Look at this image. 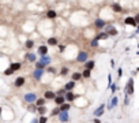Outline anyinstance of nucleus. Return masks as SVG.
Wrapping results in <instances>:
<instances>
[{
  "label": "nucleus",
  "mask_w": 139,
  "mask_h": 123,
  "mask_svg": "<svg viewBox=\"0 0 139 123\" xmlns=\"http://www.w3.org/2000/svg\"><path fill=\"white\" fill-rule=\"evenodd\" d=\"M56 70L55 69H53V67H49V69H48V72H51V74H53V72H55Z\"/></svg>",
  "instance_id": "obj_41"
},
{
  "label": "nucleus",
  "mask_w": 139,
  "mask_h": 123,
  "mask_svg": "<svg viewBox=\"0 0 139 123\" xmlns=\"http://www.w3.org/2000/svg\"><path fill=\"white\" fill-rule=\"evenodd\" d=\"M27 60L30 62V63H32V62H35V55L34 53H29L27 55Z\"/></svg>",
  "instance_id": "obj_28"
},
{
  "label": "nucleus",
  "mask_w": 139,
  "mask_h": 123,
  "mask_svg": "<svg viewBox=\"0 0 139 123\" xmlns=\"http://www.w3.org/2000/svg\"><path fill=\"white\" fill-rule=\"evenodd\" d=\"M55 96H56V93H53V92H51V90L45 92V98H48V100H53Z\"/></svg>",
  "instance_id": "obj_15"
},
{
  "label": "nucleus",
  "mask_w": 139,
  "mask_h": 123,
  "mask_svg": "<svg viewBox=\"0 0 139 123\" xmlns=\"http://www.w3.org/2000/svg\"><path fill=\"white\" fill-rule=\"evenodd\" d=\"M15 86H16V88H21V86H23V83H25V78H23V77H18L16 79H15Z\"/></svg>",
  "instance_id": "obj_12"
},
{
  "label": "nucleus",
  "mask_w": 139,
  "mask_h": 123,
  "mask_svg": "<svg viewBox=\"0 0 139 123\" xmlns=\"http://www.w3.org/2000/svg\"><path fill=\"white\" fill-rule=\"evenodd\" d=\"M48 44H49V45H56V44H57V40L55 38V37H52V38H48Z\"/></svg>",
  "instance_id": "obj_25"
},
{
  "label": "nucleus",
  "mask_w": 139,
  "mask_h": 123,
  "mask_svg": "<svg viewBox=\"0 0 139 123\" xmlns=\"http://www.w3.org/2000/svg\"><path fill=\"white\" fill-rule=\"evenodd\" d=\"M119 104V98L114 96V97H112V100H111V103H109V105H108V109H112L113 107H116Z\"/></svg>",
  "instance_id": "obj_9"
},
{
  "label": "nucleus",
  "mask_w": 139,
  "mask_h": 123,
  "mask_svg": "<svg viewBox=\"0 0 139 123\" xmlns=\"http://www.w3.org/2000/svg\"><path fill=\"white\" fill-rule=\"evenodd\" d=\"M124 93H125V94H132V93H134V79H132V78H130L128 83L125 85Z\"/></svg>",
  "instance_id": "obj_1"
},
{
  "label": "nucleus",
  "mask_w": 139,
  "mask_h": 123,
  "mask_svg": "<svg viewBox=\"0 0 139 123\" xmlns=\"http://www.w3.org/2000/svg\"><path fill=\"white\" fill-rule=\"evenodd\" d=\"M97 40H104V38H108V34L106 33H100L97 37H95Z\"/></svg>",
  "instance_id": "obj_27"
},
{
  "label": "nucleus",
  "mask_w": 139,
  "mask_h": 123,
  "mask_svg": "<svg viewBox=\"0 0 139 123\" xmlns=\"http://www.w3.org/2000/svg\"><path fill=\"white\" fill-rule=\"evenodd\" d=\"M21 63H11V66H10V69L11 70H13V71H18V70H19L21 69Z\"/></svg>",
  "instance_id": "obj_19"
},
{
  "label": "nucleus",
  "mask_w": 139,
  "mask_h": 123,
  "mask_svg": "<svg viewBox=\"0 0 139 123\" xmlns=\"http://www.w3.org/2000/svg\"><path fill=\"white\" fill-rule=\"evenodd\" d=\"M40 62H41V64L48 66V64L51 63V58L48 56V55H41V59H40Z\"/></svg>",
  "instance_id": "obj_6"
},
{
  "label": "nucleus",
  "mask_w": 139,
  "mask_h": 123,
  "mask_svg": "<svg viewBox=\"0 0 139 123\" xmlns=\"http://www.w3.org/2000/svg\"><path fill=\"white\" fill-rule=\"evenodd\" d=\"M109 88L112 89V93H114V92H116V90H117V86H116V85H114L113 82L111 83V86H109Z\"/></svg>",
  "instance_id": "obj_33"
},
{
  "label": "nucleus",
  "mask_w": 139,
  "mask_h": 123,
  "mask_svg": "<svg viewBox=\"0 0 139 123\" xmlns=\"http://www.w3.org/2000/svg\"><path fill=\"white\" fill-rule=\"evenodd\" d=\"M76 60L79 62V63H84V62L87 60V52H84V51L79 52V53H78V58H76Z\"/></svg>",
  "instance_id": "obj_4"
},
{
  "label": "nucleus",
  "mask_w": 139,
  "mask_h": 123,
  "mask_svg": "<svg viewBox=\"0 0 139 123\" xmlns=\"http://www.w3.org/2000/svg\"><path fill=\"white\" fill-rule=\"evenodd\" d=\"M64 93H65V89H60L56 94H59V96H64Z\"/></svg>",
  "instance_id": "obj_38"
},
{
  "label": "nucleus",
  "mask_w": 139,
  "mask_h": 123,
  "mask_svg": "<svg viewBox=\"0 0 139 123\" xmlns=\"http://www.w3.org/2000/svg\"><path fill=\"white\" fill-rule=\"evenodd\" d=\"M55 103H56V105H60V104H63L64 101H65V98H64V96H59V94H56L55 96Z\"/></svg>",
  "instance_id": "obj_11"
},
{
  "label": "nucleus",
  "mask_w": 139,
  "mask_h": 123,
  "mask_svg": "<svg viewBox=\"0 0 139 123\" xmlns=\"http://www.w3.org/2000/svg\"><path fill=\"white\" fill-rule=\"evenodd\" d=\"M94 64H95L94 60H89V62L86 60V62H84V67H86V69H89V70H92L93 67H94Z\"/></svg>",
  "instance_id": "obj_17"
},
{
  "label": "nucleus",
  "mask_w": 139,
  "mask_h": 123,
  "mask_svg": "<svg viewBox=\"0 0 139 123\" xmlns=\"http://www.w3.org/2000/svg\"><path fill=\"white\" fill-rule=\"evenodd\" d=\"M127 25H132V26H136V21H135V18H131V16H128V18H125V21H124Z\"/></svg>",
  "instance_id": "obj_13"
},
{
  "label": "nucleus",
  "mask_w": 139,
  "mask_h": 123,
  "mask_svg": "<svg viewBox=\"0 0 139 123\" xmlns=\"http://www.w3.org/2000/svg\"><path fill=\"white\" fill-rule=\"evenodd\" d=\"M42 75H44V69H35L33 71V77L37 79V81H40V79L42 78Z\"/></svg>",
  "instance_id": "obj_3"
},
{
  "label": "nucleus",
  "mask_w": 139,
  "mask_h": 123,
  "mask_svg": "<svg viewBox=\"0 0 139 123\" xmlns=\"http://www.w3.org/2000/svg\"><path fill=\"white\" fill-rule=\"evenodd\" d=\"M81 78H82V74H79V72L72 74V79H74V81H78V79H81Z\"/></svg>",
  "instance_id": "obj_26"
},
{
  "label": "nucleus",
  "mask_w": 139,
  "mask_h": 123,
  "mask_svg": "<svg viewBox=\"0 0 139 123\" xmlns=\"http://www.w3.org/2000/svg\"><path fill=\"white\" fill-rule=\"evenodd\" d=\"M68 74V69L67 67H63L62 70H60V75H67Z\"/></svg>",
  "instance_id": "obj_30"
},
{
  "label": "nucleus",
  "mask_w": 139,
  "mask_h": 123,
  "mask_svg": "<svg viewBox=\"0 0 139 123\" xmlns=\"http://www.w3.org/2000/svg\"><path fill=\"white\" fill-rule=\"evenodd\" d=\"M108 36H116L117 34V30L116 29H114L113 26H108L106 27V32H105Z\"/></svg>",
  "instance_id": "obj_10"
},
{
  "label": "nucleus",
  "mask_w": 139,
  "mask_h": 123,
  "mask_svg": "<svg viewBox=\"0 0 139 123\" xmlns=\"http://www.w3.org/2000/svg\"><path fill=\"white\" fill-rule=\"evenodd\" d=\"M38 112H40L41 115H44V114L46 112V108H45L44 105H40V107H38Z\"/></svg>",
  "instance_id": "obj_31"
},
{
  "label": "nucleus",
  "mask_w": 139,
  "mask_h": 123,
  "mask_svg": "<svg viewBox=\"0 0 139 123\" xmlns=\"http://www.w3.org/2000/svg\"><path fill=\"white\" fill-rule=\"evenodd\" d=\"M59 112H60V109H59V108H56V109H53V111H52V114H53V115H57Z\"/></svg>",
  "instance_id": "obj_40"
},
{
  "label": "nucleus",
  "mask_w": 139,
  "mask_h": 123,
  "mask_svg": "<svg viewBox=\"0 0 139 123\" xmlns=\"http://www.w3.org/2000/svg\"><path fill=\"white\" fill-rule=\"evenodd\" d=\"M13 74H14V71L11 70V69H7V70L4 71V75H13Z\"/></svg>",
  "instance_id": "obj_32"
},
{
  "label": "nucleus",
  "mask_w": 139,
  "mask_h": 123,
  "mask_svg": "<svg viewBox=\"0 0 139 123\" xmlns=\"http://www.w3.org/2000/svg\"><path fill=\"white\" fill-rule=\"evenodd\" d=\"M112 8H113L114 11H117V12H120V11H122V7H120L119 4H116V3H114V4H112Z\"/></svg>",
  "instance_id": "obj_29"
},
{
  "label": "nucleus",
  "mask_w": 139,
  "mask_h": 123,
  "mask_svg": "<svg viewBox=\"0 0 139 123\" xmlns=\"http://www.w3.org/2000/svg\"><path fill=\"white\" fill-rule=\"evenodd\" d=\"M104 109H105V104H101V105L94 111V115L95 116H101L102 114H104Z\"/></svg>",
  "instance_id": "obj_8"
},
{
  "label": "nucleus",
  "mask_w": 139,
  "mask_h": 123,
  "mask_svg": "<svg viewBox=\"0 0 139 123\" xmlns=\"http://www.w3.org/2000/svg\"><path fill=\"white\" fill-rule=\"evenodd\" d=\"M117 71H119V72H117V74H119V77H122V75H123V70H122V69H119Z\"/></svg>",
  "instance_id": "obj_43"
},
{
  "label": "nucleus",
  "mask_w": 139,
  "mask_h": 123,
  "mask_svg": "<svg viewBox=\"0 0 139 123\" xmlns=\"http://www.w3.org/2000/svg\"><path fill=\"white\" fill-rule=\"evenodd\" d=\"M90 71H92V70L86 69V70L82 72V77H83V78H90V75H92V72H90Z\"/></svg>",
  "instance_id": "obj_23"
},
{
  "label": "nucleus",
  "mask_w": 139,
  "mask_h": 123,
  "mask_svg": "<svg viewBox=\"0 0 139 123\" xmlns=\"http://www.w3.org/2000/svg\"><path fill=\"white\" fill-rule=\"evenodd\" d=\"M35 105H37V107H40V105H44V104H45V98H38V100H37V98H35Z\"/></svg>",
  "instance_id": "obj_22"
},
{
  "label": "nucleus",
  "mask_w": 139,
  "mask_h": 123,
  "mask_svg": "<svg viewBox=\"0 0 139 123\" xmlns=\"http://www.w3.org/2000/svg\"><path fill=\"white\" fill-rule=\"evenodd\" d=\"M25 45H26V48H27V49H32V48H33V45H34V41H33V40H27V41L25 42Z\"/></svg>",
  "instance_id": "obj_24"
},
{
  "label": "nucleus",
  "mask_w": 139,
  "mask_h": 123,
  "mask_svg": "<svg viewBox=\"0 0 139 123\" xmlns=\"http://www.w3.org/2000/svg\"><path fill=\"white\" fill-rule=\"evenodd\" d=\"M130 104V98H128V94H125V98H124V105H128Z\"/></svg>",
  "instance_id": "obj_36"
},
{
  "label": "nucleus",
  "mask_w": 139,
  "mask_h": 123,
  "mask_svg": "<svg viewBox=\"0 0 139 123\" xmlns=\"http://www.w3.org/2000/svg\"><path fill=\"white\" fill-rule=\"evenodd\" d=\"M94 25H95V27H98V29H102V27L105 26V22L102 21V19H95Z\"/></svg>",
  "instance_id": "obj_14"
},
{
  "label": "nucleus",
  "mask_w": 139,
  "mask_h": 123,
  "mask_svg": "<svg viewBox=\"0 0 139 123\" xmlns=\"http://www.w3.org/2000/svg\"><path fill=\"white\" fill-rule=\"evenodd\" d=\"M38 55H46V52H48V48L45 47V45H41L40 48H38Z\"/></svg>",
  "instance_id": "obj_18"
},
{
  "label": "nucleus",
  "mask_w": 139,
  "mask_h": 123,
  "mask_svg": "<svg viewBox=\"0 0 139 123\" xmlns=\"http://www.w3.org/2000/svg\"><path fill=\"white\" fill-rule=\"evenodd\" d=\"M35 98H37V96H35L34 93H26V94H25V101H26V103L32 104V103L35 101Z\"/></svg>",
  "instance_id": "obj_5"
},
{
  "label": "nucleus",
  "mask_w": 139,
  "mask_h": 123,
  "mask_svg": "<svg viewBox=\"0 0 139 123\" xmlns=\"http://www.w3.org/2000/svg\"><path fill=\"white\" fill-rule=\"evenodd\" d=\"M59 120L60 122H68L70 120V116L67 111H60L59 112Z\"/></svg>",
  "instance_id": "obj_2"
},
{
  "label": "nucleus",
  "mask_w": 139,
  "mask_h": 123,
  "mask_svg": "<svg viewBox=\"0 0 139 123\" xmlns=\"http://www.w3.org/2000/svg\"><path fill=\"white\" fill-rule=\"evenodd\" d=\"M64 49H65V47H64V45H60V47H59V51H60V52H63Z\"/></svg>",
  "instance_id": "obj_42"
},
{
  "label": "nucleus",
  "mask_w": 139,
  "mask_h": 123,
  "mask_svg": "<svg viewBox=\"0 0 139 123\" xmlns=\"http://www.w3.org/2000/svg\"><path fill=\"white\" fill-rule=\"evenodd\" d=\"M46 120H48L46 116H41V118L38 119V122H40V123H44V122H46Z\"/></svg>",
  "instance_id": "obj_37"
},
{
  "label": "nucleus",
  "mask_w": 139,
  "mask_h": 123,
  "mask_svg": "<svg viewBox=\"0 0 139 123\" xmlns=\"http://www.w3.org/2000/svg\"><path fill=\"white\" fill-rule=\"evenodd\" d=\"M44 64H41V62H37V63H35V69H44Z\"/></svg>",
  "instance_id": "obj_34"
},
{
  "label": "nucleus",
  "mask_w": 139,
  "mask_h": 123,
  "mask_svg": "<svg viewBox=\"0 0 139 123\" xmlns=\"http://www.w3.org/2000/svg\"><path fill=\"white\" fill-rule=\"evenodd\" d=\"M74 86H75V82H74V79H72L71 82H67V83H65L64 89H65V90H72V89H74Z\"/></svg>",
  "instance_id": "obj_16"
},
{
  "label": "nucleus",
  "mask_w": 139,
  "mask_h": 123,
  "mask_svg": "<svg viewBox=\"0 0 139 123\" xmlns=\"http://www.w3.org/2000/svg\"><path fill=\"white\" fill-rule=\"evenodd\" d=\"M46 16L49 18V19H53V18H56V11H53V10H51V11H48V14H46Z\"/></svg>",
  "instance_id": "obj_21"
},
{
  "label": "nucleus",
  "mask_w": 139,
  "mask_h": 123,
  "mask_svg": "<svg viewBox=\"0 0 139 123\" xmlns=\"http://www.w3.org/2000/svg\"><path fill=\"white\" fill-rule=\"evenodd\" d=\"M0 115H2V107H0Z\"/></svg>",
  "instance_id": "obj_44"
},
{
  "label": "nucleus",
  "mask_w": 139,
  "mask_h": 123,
  "mask_svg": "<svg viewBox=\"0 0 139 123\" xmlns=\"http://www.w3.org/2000/svg\"><path fill=\"white\" fill-rule=\"evenodd\" d=\"M59 109L60 111H68L70 109V104H60V105H59Z\"/></svg>",
  "instance_id": "obj_20"
},
{
  "label": "nucleus",
  "mask_w": 139,
  "mask_h": 123,
  "mask_svg": "<svg viewBox=\"0 0 139 123\" xmlns=\"http://www.w3.org/2000/svg\"><path fill=\"white\" fill-rule=\"evenodd\" d=\"M65 96H64V98L67 101H74V98H75V96H74V93H72L71 90H65V93H64Z\"/></svg>",
  "instance_id": "obj_7"
},
{
  "label": "nucleus",
  "mask_w": 139,
  "mask_h": 123,
  "mask_svg": "<svg viewBox=\"0 0 139 123\" xmlns=\"http://www.w3.org/2000/svg\"><path fill=\"white\" fill-rule=\"evenodd\" d=\"M92 47H98V40H97V38H94V40L92 41Z\"/></svg>",
  "instance_id": "obj_35"
},
{
  "label": "nucleus",
  "mask_w": 139,
  "mask_h": 123,
  "mask_svg": "<svg viewBox=\"0 0 139 123\" xmlns=\"http://www.w3.org/2000/svg\"><path fill=\"white\" fill-rule=\"evenodd\" d=\"M111 83H112V77H111V74L108 75V88L111 86Z\"/></svg>",
  "instance_id": "obj_39"
}]
</instances>
